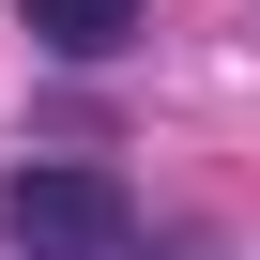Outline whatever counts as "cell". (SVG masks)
Wrapping results in <instances>:
<instances>
[{
	"label": "cell",
	"instance_id": "6da1fadb",
	"mask_svg": "<svg viewBox=\"0 0 260 260\" xmlns=\"http://www.w3.org/2000/svg\"><path fill=\"white\" fill-rule=\"evenodd\" d=\"M0 230H16L31 260H122L138 245V199H122L107 169H16L0 184Z\"/></svg>",
	"mask_w": 260,
	"mask_h": 260
},
{
	"label": "cell",
	"instance_id": "7a4b0ae2",
	"mask_svg": "<svg viewBox=\"0 0 260 260\" xmlns=\"http://www.w3.org/2000/svg\"><path fill=\"white\" fill-rule=\"evenodd\" d=\"M31 16V46H61V61H107L122 31H138V0H16Z\"/></svg>",
	"mask_w": 260,
	"mask_h": 260
}]
</instances>
